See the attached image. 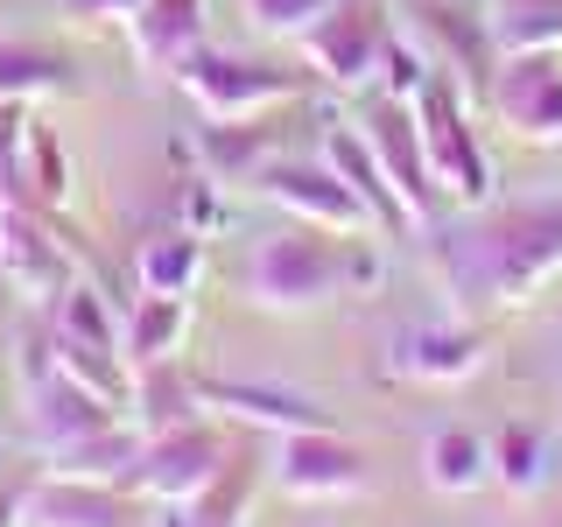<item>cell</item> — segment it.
<instances>
[{"label": "cell", "instance_id": "10", "mask_svg": "<svg viewBox=\"0 0 562 527\" xmlns=\"http://www.w3.org/2000/svg\"><path fill=\"white\" fill-rule=\"evenodd\" d=\"M485 105L506 134L535 141V148H562V64H555V49L499 57V70L485 85Z\"/></svg>", "mask_w": 562, "mask_h": 527}, {"label": "cell", "instance_id": "1", "mask_svg": "<svg viewBox=\"0 0 562 527\" xmlns=\"http://www.w3.org/2000/svg\"><path fill=\"white\" fill-rule=\"evenodd\" d=\"M429 246L443 289L464 310H514L562 268V198L464 204V218H443Z\"/></svg>", "mask_w": 562, "mask_h": 527}, {"label": "cell", "instance_id": "34", "mask_svg": "<svg viewBox=\"0 0 562 527\" xmlns=\"http://www.w3.org/2000/svg\"><path fill=\"white\" fill-rule=\"evenodd\" d=\"M29 105L22 99H0V162L8 169H22V134H29Z\"/></svg>", "mask_w": 562, "mask_h": 527}, {"label": "cell", "instance_id": "18", "mask_svg": "<svg viewBox=\"0 0 562 527\" xmlns=\"http://www.w3.org/2000/svg\"><path fill=\"white\" fill-rule=\"evenodd\" d=\"M120 29H127L140 70H176L190 49H204V0H140Z\"/></svg>", "mask_w": 562, "mask_h": 527}, {"label": "cell", "instance_id": "35", "mask_svg": "<svg viewBox=\"0 0 562 527\" xmlns=\"http://www.w3.org/2000/svg\"><path fill=\"white\" fill-rule=\"evenodd\" d=\"M57 8H70L78 22H127L140 0H57Z\"/></svg>", "mask_w": 562, "mask_h": 527}, {"label": "cell", "instance_id": "25", "mask_svg": "<svg viewBox=\"0 0 562 527\" xmlns=\"http://www.w3.org/2000/svg\"><path fill=\"white\" fill-rule=\"evenodd\" d=\"M555 479V450L541 429H527V422H506L499 436H492V485H506L514 500H535L541 485Z\"/></svg>", "mask_w": 562, "mask_h": 527}, {"label": "cell", "instance_id": "36", "mask_svg": "<svg viewBox=\"0 0 562 527\" xmlns=\"http://www.w3.org/2000/svg\"><path fill=\"white\" fill-rule=\"evenodd\" d=\"M0 527H29V485L0 471Z\"/></svg>", "mask_w": 562, "mask_h": 527}, {"label": "cell", "instance_id": "2", "mask_svg": "<svg viewBox=\"0 0 562 527\" xmlns=\"http://www.w3.org/2000/svg\"><path fill=\"white\" fill-rule=\"evenodd\" d=\"M386 281V254L373 233H324V225H281L246 254V303L295 316V310H324L338 295H373Z\"/></svg>", "mask_w": 562, "mask_h": 527}, {"label": "cell", "instance_id": "29", "mask_svg": "<svg viewBox=\"0 0 562 527\" xmlns=\"http://www.w3.org/2000/svg\"><path fill=\"white\" fill-rule=\"evenodd\" d=\"M22 183L35 190V204H43V211H57L70 198L64 141H57V127H43V120H29V134H22Z\"/></svg>", "mask_w": 562, "mask_h": 527}, {"label": "cell", "instance_id": "19", "mask_svg": "<svg viewBox=\"0 0 562 527\" xmlns=\"http://www.w3.org/2000/svg\"><path fill=\"white\" fill-rule=\"evenodd\" d=\"M324 162L338 169L351 190H359V204L373 211L380 233H408V211H401L394 183H386V169H380V155H373V141H366V127H324Z\"/></svg>", "mask_w": 562, "mask_h": 527}, {"label": "cell", "instance_id": "23", "mask_svg": "<svg viewBox=\"0 0 562 527\" xmlns=\"http://www.w3.org/2000/svg\"><path fill=\"white\" fill-rule=\"evenodd\" d=\"M134 281H140V295H190V289L204 281V239L190 233V225L155 233V239L134 254Z\"/></svg>", "mask_w": 562, "mask_h": 527}, {"label": "cell", "instance_id": "12", "mask_svg": "<svg viewBox=\"0 0 562 527\" xmlns=\"http://www.w3.org/2000/svg\"><path fill=\"white\" fill-rule=\"evenodd\" d=\"M485 366V330L471 324H408L386 345V380H415V386H457Z\"/></svg>", "mask_w": 562, "mask_h": 527}, {"label": "cell", "instance_id": "6", "mask_svg": "<svg viewBox=\"0 0 562 527\" xmlns=\"http://www.w3.org/2000/svg\"><path fill=\"white\" fill-rule=\"evenodd\" d=\"M233 464V450H225V436L211 429V422H183V429H162V436H140L134 464L120 471V492H134V500H190L204 479H218V471Z\"/></svg>", "mask_w": 562, "mask_h": 527}, {"label": "cell", "instance_id": "15", "mask_svg": "<svg viewBox=\"0 0 562 527\" xmlns=\"http://www.w3.org/2000/svg\"><path fill=\"white\" fill-rule=\"evenodd\" d=\"M204 408H218L239 429H268V436H295V429H330V408H316L310 394L274 380H211L204 373Z\"/></svg>", "mask_w": 562, "mask_h": 527}, {"label": "cell", "instance_id": "17", "mask_svg": "<svg viewBox=\"0 0 562 527\" xmlns=\"http://www.w3.org/2000/svg\"><path fill=\"white\" fill-rule=\"evenodd\" d=\"M127 415H134L140 436H162V429H183V422H198V415H204V373H190L183 359L134 366Z\"/></svg>", "mask_w": 562, "mask_h": 527}, {"label": "cell", "instance_id": "8", "mask_svg": "<svg viewBox=\"0 0 562 527\" xmlns=\"http://www.w3.org/2000/svg\"><path fill=\"white\" fill-rule=\"evenodd\" d=\"M0 274L14 281L29 310H49L70 289V246L57 211L43 204H0Z\"/></svg>", "mask_w": 562, "mask_h": 527}, {"label": "cell", "instance_id": "9", "mask_svg": "<svg viewBox=\"0 0 562 527\" xmlns=\"http://www.w3.org/2000/svg\"><path fill=\"white\" fill-rule=\"evenodd\" d=\"M254 190L274 211H289L295 225H324V233H373L380 239L373 211L359 204V190H351L324 155H316V162H268V169L254 176Z\"/></svg>", "mask_w": 562, "mask_h": 527}, {"label": "cell", "instance_id": "13", "mask_svg": "<svg viewBox=\"0 0 562 527\" xmlns=\"http://www.w3.org/2000/svg\"><path fill=\"white\" fill-rule=\"evenodd\" d=\"M105 422H120L113 401L92 394V386H78L70 373H57V359L29 373V436H35L43 457L78 444V436H92V429H105Z\"/></svg>", "mask_w": 562, "mask_h": 527}, {"label": "cell", "instance_id": "11", "mask_svg": "<svg viewBox=\"0 0 562 527\" xmlns=\"http://www.w3.org/2000/svg\"><path fill=\"white\" fill-rule=\"evenodd\" d=\"M366 141H373V155H380V169H386V183H394V198L401 211H408V233H436L443 225V190H436V176H429V155H422V134H415V113L401 99H380L373 113H366Z\"/></svg>", "mask_w": 562, "mask_h": 527}, {"label": "cell", "instance_id": "28", "mask_svg": "<svg viewBox=\"0 0 562 527\" xmlns=\"http://www.w3.org/2000/svg\"><path fill=\"white\" fill-rule=\"evenodd\" d=\"M198 155L218 183H254V176L274 162V141H268V127H254V120H218V127H204Z\"/></svg>", "mask_w": 562, "mask_h": 527}, {"label": "cell", "instance_id": "24", "mask_svg": "<svg viewBox=\"0 0 562 527\" xmlns=\"http://www.w3.org/2000/svg\"><path fill=\"white\" fill-rule=\"evenodd\" d=\"M422 479L436 492H450V500H464V492H479L492 479V444L471 429H436L422 444Z\"/></svg>", "mask_w": 562, "mask_h": 527}, {"label": "cell", "instance_id": "16", "mask_svg": "<svg viewBox=\"0 0 562 527\" xmlns=\"http://www.w3.org/2000/svg\"><path fill=\"white\" fill-rule=\"evenodd\" d=\"M408 14H415L422 35L443 43L436 70H443V78H464V99L471 92L485 99L492 70H499V49H492V35H485V14H464V8H450V0H408Z\"/></svg>", "mask_w": 562, "mask_h": 527}, {"label": "cell", "instance_id": "7", "mask_svg": "<svg viewBox=\"0 0 562 527\" xmlns=\"http://www.w3.org/2000/svg\"><path fill=\"white\" fill-rule=\"evenodd\" d=\"M268 485L281 500H359L373 485V471H366V450L345 444L338 429H295V436H274Z\"/></svg>", "mask_w": 562, "mask_h": 527}, {"label": "cell", "instance_id": "3", "mask_svg": "<svg viewBox=\"0 0 562 527\" xmlns=\"http://www.w3.org/2000/svg\"><path fill=\"white\" fill-rule=\"evenodd\" d=\"M415 113V134H422V155H429V176L450 204H485L492 198V162L479 148V127H471V99L457 92V78L436 70L429 85L408 99Z\"/></svg>", "mask_w": 562, "mask_h": 527}, {"label": "cell", "instance_id": "4", "mask_svg": "<svg viewBox=\"0 0 562 527\" xmlns=\"http://www.w3.org/2000/svg\"><path fill=\"white\" fill-rule=\"evenodd\" d=\"M190 99L204 105V120H260L268 105L303 99L310 70H281V64H254V57H218V49H190L169 70Z\"/></svg>", "mask_w": 562, "mask_h": 527}, {"label": "cell", "instance_id": "27", "mask_svg": "<svg viewBox=\"0 0 562 527\" xmlns=\"http://www.w3.org/2000/svg\"><path fill=\"white\" fill-rule=\"evenodd\" d=\"M134 450H140V429H134V422H105V429L78 436V444L49 450V471H57V479H113L120 485V471L134 464Z\"/></svg>", "mask_w": 562, "mask_h": 527}, {"label": "cell", "instance_id": "33", "mask_svg": "<svg viewBox=\"0 0 562 527\" xmlns=\"http://www.w3.org/2000/svg\"><path fill=\"white\" fill-rule=\"evenodd\" d=\"M183 225L198 239H211L225 225V198H218V176H204V183H183Z\"/></svg>", "mask_w": 562, "mask_h": 527}, {"label": "cell", "instance_id": "5", "mask_svg": "<svg viewBox=\"0 0 562 527\" xmlns=\"http://www.w3.org/2000/svg\"><path fill=\"white\" fill-rule=\"evenodd\" d=\"M386 35H394V29H386L380 8H366V0H338L330 14H316V22L295 35V49H303L310 78H324L330 92H373Z\"/></svg>", "mask_w": 562, "mask_h": 527}, {"label": "cell", "instance_id": "30", "mask_svg": "<svg viewBox=\"0 0 562 527\" xmlns=\"http://www.w3.org/2000/svg\"><path fill=\"white\" fill-rule=\"evenodd\" d=\"M70 70L57 64V57H35V49H14V43H0V99H57V92H70Z\"/></svg>", "mask_w": 562, "mask_h": 527}, {"label": "cell", "instance_id": "31", "mask_svg": "<svg viewBox=\"0 0 562 527\" xmlns=\"http://www.w3.org/2000/svg\"><path fill=\"white\" fill-rule=\"evenodd\" d=\"M429 78H436L429 49H415V43H401V35H386V57H380V92L408 105V99H415V92H422Z\"/></svg>", "mask_w": 562, "mask_h": 527}, {"label": "cell", "instance_id": "22", "mask_svg": "<svg viewBox=\"0 0 562 527\" xmlns=\"http://www.w3.org/2000/svg\"><path fill=\"white\" fill-rule=\"evenodd\" d=\"M485 35L499 57L562 49V0H485Z\"/></svg>", "mask_w": 562, "mask_h": 527}, {"label": "cell", "instance_id": "37", "mask_svg": "<svg viewBox=\"0 0 562 527\" xmlns=\"http://www.w3.org/2000/svg\"><path fill=\"white\" fill-rule=\"evenodd\" d=\"M0 471H8V457H0Z\"/></svg>", "mask_w": 562, "mask_h": 527}, {"label": "cell", "instance_id": "26", "mask_svg": "<svg viewBox=\"0 0 562 527\" xmlns=\"http://www.w3.org/2000/svg\"><path fill=\"white\" fill-rule=\"evenodd\" d=\"M49 359H57V373H70L78 386H92V394H105L120 408L127 401V386H134V366H127V351H113V345H92V338H70V330L49 324Z\"/></svg>", "mask_w": 562, "mask_h": 527}, {"label": "cell", "instance_id": "32", "mask_svg": "<svg viewBox=\"0 0 562 527\" xmlns=\"http://www.w3.org/2000/svg\"><path fill=\"white\" fill-rule=\"evenodd\" d=\"M330 8H338V0H246V22H254L260 35H289L295 43V35H303L316 14H330Z\"/></svg>", "mask_w": 562, "mask_h": 527}, {"label": "cell", "instance_id": "14", "mask_svg": "<svg viewBox=\"0 0 562 527\" xmlns=\"http://www.w3.org/2000/svg\"><path fill=\"white\" fill-rule=\"evenodd\" d=\"M29 527H148V514L113 479H57L49 471L29 485Z\"/></svg>", "mask_w": 562, "mask_h": 527}, {"label": "cell", "instance_id": "20", "mask_svg": "<svg viewBox=\"0 0 562 527\" xmlns=\"http://www.w3.org/2000/svg\"><path fill=\"white\" fill-rule=\"evenodd\" d=\"M246 500H254V464H225L218 479H204L190 500H162L148 514V527H239L246 514Z\"/></svg>", "mask_w": 562, "mask_h": 527}, {"label": "cell", "instance_id": "21", "mask_svg": "<svg viewBox=\"0 0 562 527\" xmlns=\"http://www.w3.org/2000/svg\"><path fill=\"white\" fill-rule=\"evenodd\" d=\"M183 338H190V295H140L127 310L120 351H127V366H155V359H183Z\"/></svg>", "mask_w": 562, "mask_h": 527}]
</instances>
